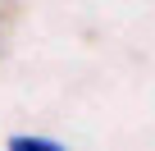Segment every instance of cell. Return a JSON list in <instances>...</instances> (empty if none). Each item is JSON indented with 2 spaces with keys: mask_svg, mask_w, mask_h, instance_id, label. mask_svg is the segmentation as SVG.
Listing matches in <instances>:
<instances>
[{
  "mask_svg": "<svg viewBox=\"0 0 155 151\" xmlns=\"http://www.w3.org/2000/svg\"><path fill=\"white\" fill-rule=\"evenodd\" d=\"M5 151H68L64 142H50V137H37V133H14L5 142Z\"/></svg>",
  "mask_w": 155,
  "mask_h": 151,
  "instance_id": "6da1fadb",
  "label": "cell"
},
{
  "mask_svg": "<svg viewBox=\"0 0 155 151\" xmlns=\"http://www.w3.org/2000/svg\"><path fill=\"white\" fill-rule=\"evenodd\" d=\"M14 23H18V5H14V0H0V55L9 50V37H14Z\"/></svg>",
  "mask_w": 155,
  "mask_h": 151,
  "instance_id": "7a4b0ae2",
  "label": "cell"
}]
</instances>
